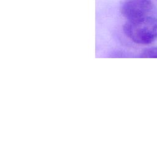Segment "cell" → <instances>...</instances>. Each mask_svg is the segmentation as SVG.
<instances>
[{
    "mask_svg": "<svg viewBox=\"0 0 157 157\" xmlns=\"http://www.w3.org/2000/svg\"><path fill=\"white\" fill-rule=\"evenodd\" d=\"M155 6L151 0H127L120 9L122 15L128 20L155 15Z\"/></svg>",
    "mask_w": 157,
    "mask_h": 157,
    "instance_id": "cell-2",
    "label": "cell"
},
{
    "mask_svg": "<svg viewBox=\"0 0 157 157\" xmlns=\"http://www.w3.org/2000/svg\"><path fill=\"white\" fill-rule=\"evenodd\" d=\"M125 35L140 45L150 44L157 40V16L150 15L134 20H127L123 27Z\"/></svg>",
    "mask_w": 157,
    "mask_h": 157,
    "instance_id": "cell-1",
    "label": "cell"
},
{
    "mask_svg": "<svg viewBox=\"0 0 157 157\" xmlns=\"http://www.w3.org/2000/svg\"><path fill=\"white\" fill-rule=\"evenodd\" d=\"M140 57L144 58H157V47L145 48L142 51Z\"/></svg>",
    "mask_w": 157,
    "mask_h": 157,
    "instance_id": "cell-3",
    "label": "cell"
}]
</instances>
